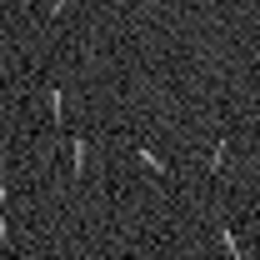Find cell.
Here are the masks:
<instances>
[{"instance_id": "1", "label": "cell", "mask_w": 260, "mask_h": 260, "mask_svg": "<svg viewBox=\"0 0 260 260\" xmlns=\"http://www.w3.org/2000/svg\"><path fill=\"white\" fill-rule=\"evenodd\" d=\"M45 100H50V125H70V110H65V85H55V80H50V85H45Z\"/></svg>"}, {"instance_id": "2", "label": "cell", "mask_w": 260, "mask_h": 260, "mask_svg": "<svg viewBox=\"0 0 260 260\" xmlns=\"http://www.w3.org/2000/svg\"><path fill=\"white\" fill-rule=\"evenodd\" d=\"M135 160L145 165V170H150V175H170V160H160V155H155V150H150V145H135Z\"/></svg>"}, {"instance_id": "3", "label": "cell", "mask_w": 260, "mask_h": 260, "mask_svg": "<svg viewBox=\"0 0 260 260\" xmlns=\"http://www.w3.org/2000/svg\"><path fill=\"white\" fill-rule=\"evenodd\" d=\"M205 165H210V175H220V170L230 165V135L215 140V150H210V160H205Z\"/></svg>"}, {"instance_id": "4", "label": "cell", "mask_w": 260, "mask_h": 260, "mask_svg": "<svg viewBox=\"0 0 260 260\" xmlns=\"http://www.w3.org/2000/svg\"><path fill=\"white\" fill-rule=\"evenodd\" d=\"M85 155H90L85 135H70V175H80V170H85Z\"/></svg>"}, {"instance_id": "5", "label": "cell", "mask_w": 260, "mask_h": 260, "mask_svg": "<svg viewBox=\"0 0 260 260\" xmlns=\"http://www.w3.org/2000/svg\"><path fill=\"white\" fill-rule=\"evenodd\" d=\"M220 245H225L230 260H250V255H245V245H240V235H235L230 225H220Z\"/></svg>"}, {"instance_id": "6", "label": "cell", "mask_w": 260, "mask_h": 260, "mask_svg": "<svg viewBox=\"0 0 260 260\" xmlns=\"http://www.w3.org/2000/svg\"><path fill=\"white\" fill-rule=\"evenodd\" d=\"M10 250V220H5V210H0V255Z\"/></svg>"}, {"instance_id": "7", "label": "cell", "mask_w": 260, "mask_h": 260, "mask_svg": "<svg viewBox=\"0 0 260 260\" xmlns=\"http://www.w3.org/2000/svg\"><path fill=\"white\" fill-rule=\"evenodd\" d=\"M65 10H70V0H50V15H45V20H50V25H55V20H60Z\"/></svg>"}, {"instance_id": "8", "label": "cell", "mask_w": 260, "mask_h": 260, "mask_svg": "<svg viewBox=\"0 0 260 260\" xmlns=\"http://www.w3.org/2000/svg\"><path fill=\"white\" fill-rule=\"evenodd\" d=\"M5 200H10V185H5V180H0V210H5Z\"/></svg>"}]
</instances>
